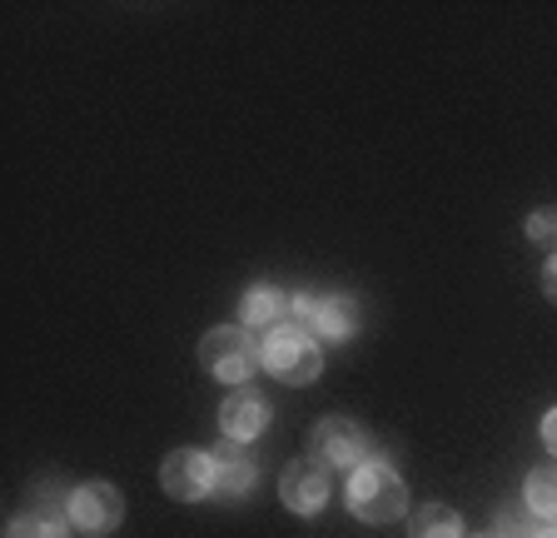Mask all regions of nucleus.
I'll return each instance as SVG.
<instances>
[{
	"label": "nucleus",
	"mask_w": 557,
	"mask_h": 538,
	"mask_svg": "<svg viewBox=\"0 0 557 538\" xmlns=\"http://www.w3.org/2000/svg\"><path fill=\"white\" fill-rule=\"evenodd\" d=\"M199 359H205V369L214 379H224V384L239 389L244 379L264 364V340H255V329H244V325H220V329H209L205 334Z\"/></svg>",
	"instance_id": "nucleus-2"
},
{
	"label": "nucleus",
	"mask_w": 557,
	"mask_h": 538,
	"mask_svg": "<svg viewBox=\"0 0 557 538\" xmlns=\"http://www.w3.org/2000/svg\"><path fill=\"white\" fill-rule=\"evenodd\" d=\"M543 294L557 305V255H547V265H543Z\"/></svg>",
	"instance_id": "nucleus-18"
},
{
	"label": "nucleus",
	"mask_w": 557,
	"mask_h": 538,
	"mask_svg": "<svg viewBox=\"0 0 557 538\" xmlns=\"http://www.w3.org/2000/svg\"><path fill=\"white\" fill-rule=\"evenodd\" d=\"M264 369L274 379H284V384H309L324 369V350H319V340H313L309 329L274 325L264 340Z\"/></svg>",
	"instance_id": "nucleus-3"
},
{
	"label": "nucleus",
	"mask_w": 557,
	"mask_h": 538,
	"mask_svg": "<svg viewBox=\"0 0 557 538\" xmlns=\"http://www.w3.org/2000/svg\"><path fill=\"white\" fill-rule=\"evenodd\" d=\"M354 325H359L354 299H348V294H324V299H319V319H313V340L344 344L348 334H354Z\"/></svg>",
	"instance_id": "nucleus-11"
},
{
	"label": "nucleus",
	"mask_w": 557,
	"mask_h": 538,
	"mask_svg": "<svg viewBox=\"0 0 557 538\" xmlns=\"http://www.w3.org/2000/svg\"><path fill=\"white\" fill-rule=\"evenodd\" d=\"M478 538H498V534H478Z\"/></svg>",
	"instance_id": "nucleus-21"
},
{
	"label": "nucleus",
	"mask_w": 557,
	"mask_h": 538,
	"mask_svg": "<svg viewBox=\"0 0 557 538\" xmlns=\"http://www.w3.org/2000/svg\"><path fill=\"white\" fill-rule=\"evenodd\" d=\"M528 240H533V245H547L557 255V210L553 205L533 210V220H528Z\"/></svg>",
	"instance_id": "nucleus-16"
},
{
	"label": "nucleus",
	"mask_w": 557,
	"mask_h": 538,
	"mask_svg": "<svg viewBox=\"0 0 557 538\" xmlns=\"http://www.w3.org/2000/svg\"><path fill=\"white\" fill-rule=\"evenodd\" d=\"M408 509V489L398 479L394 464L383 458H363L359 468H348V514L363 524H394Z\"/></svg>",
	"instance_id": "nucleus-1"
},
{
	"label": "nucleus",
	"mask_w": 557,
	"mask_h": 538,
	"mask_svg": "<svg viewBox=\"0 0 557 538\" xmlns=\"http://www.w3.org/2000/svg\"><path fill=\"white\" fill-rule=\"evenodd\" d=\"M70 509H55V503H40L35 499L25 514L11 518V534L5 538H65L70 534Z\"/></svg>",
	"instance_id": "nucleus-10"
},
{
	"label": "nucleus",
	"mask_w": 557,
	"mask_h": 538,
	"mask_svg": "<svg viewBox=\"0 0 557 538\" xmlns=\"http://www.w3.org/2000/svg\"><path fill=\"white\" fill-rule=\"evenodd\" d=\"M313 319H319V294H289V325L313 334Z\"/></svg>",
	"instance_id": "nucleus-17"
},
{
	"label": "nucleus",
	"mask_w": 557,
	"mask_h": 538,
	"mask_svg": "<svg viewBox=\"0 0 557 538\" xmlns=\"http://www.w3.org/2000/svg\"><path fill=\"white\" fill-rule=\"evenodd\" d=\"M528 514H533V509H528V499H508L498 509V528H493V534H498V538H533L537 528H533V518H528Z\"/></svg>",
	"instance_id": "nucleus-15"
},
{
	"label": "nucleus",
	"mask_w": 557,
	"mask_h": 538,
	"mask_svg": "<svg viewBox=\"0 0 557 538\" xmlns=\"http://www.w3.org/2000/svg\"><path fill=\"white\" fill-rule=\"evenodd\" d=\"M65 509H70V524L85 528V534H115L120 518H125V499H120L115 484H75L65 493Z\"/></svg>",
	"instance_id": "nucleus-5"
},
{
	"label": "nucleus",
	"mask_w": 557,
	"mask_h": 538,
	"mask_svg": "<svg viewBox=\"0 0 557 538\" xmlns=\"http://www.w3.org/2000/svg\"><path fill=\"white\" fill-rule=\"evenodd\" d=\"M533 538H557V524H543V528H537Z\"/></svg>",
	"instance_id": "nucleus-20"
},
{
	"label": "nucleus",
	"mask_w": 557,
	"mask_h": 538,
	"mask_svg": "<svg viewBox=\"0 0 557 538\" xmlns=\"http://www.w3.org/2000/svg\"><path fill=\"white\" fill-rule=\"evenodd\" d=\"M284 509L299 518H313V514H324V503H329V468L324 464H313V458H299V464L284 468Z\"/></svg>",
	"instance_id": "nucleus-8"
},
{
	"label": "nucleus",
	"mask_w": 557,
	"mask_h": 538,
	"mask_svg": "<svg viewBox=\"0 0 557 538\" xmlns=\"http://www.w3.org/2000/svg\"><path fill=\"white\" fill-rule=\"evenodd\" d=\"M543 444H547V454L557 458V409L543 414Z\"/></svg>",
	"instance_id": "nucleus-19"
},
{
	"label": "nucleus",
	"mask_w": 557,
	"mask_h": 538,
	"mask_svg": "<svg viewBox=\"0 0 557 538\" xmlns=\"http://www.w3.org/2000/svg\"><path fill=\"white\" fill-rule=\"evenodd\" d=\"M239 315H244V329H274L289 315V299H284L274 284H255V290L239 299Z\"/></svg>",
	"instance_id": "nucleus-12"
},
{
	"label": "nucleus",
	"mask_w": 557,
	"mask_h": 538,
	"mask_svg": "<svg viewBox=\"0 0 557 538\" xmlns=\"http://www.w3.org/2000/svg\"><path fill=\"white\" fill-rule=\"evenodd\" d=\"M160 484L170 499L199 503L205 493H214V454H205V449H174L160 468Z\"/></svg>",
	"instance_id": "nucleus-6"
},
{
	"label": "nucleus",
	"mask_w": 557,
	"mask_h": 538,
	"mask_svg": "<svg viewBox=\"0 0 557 538\" xmlns=\"http://www.w3.org/2000/svg\"><path fill=\"white\" fill-rule=\"evenodd\" d=\"M522 499H528V509H533L543 524H557V458L553 464H537L533 474H528Z\"/></svg>",
	"instance_id": "nucleus-13"
},
{
	"label": "nucleus",
	"mask_w": 557,
	"mask_h": 538,
	"mask_svg": "<svg viewBox=\"0 0 557 538\" xmlns=\"http://www.w3.org/2000/svg\"><path fill=\"white\" fill-rule=\"evenodd\" d=\"M309 454L324 468H359L363 454H369V433H363L354 419H344V414H329V419L313 424Z\"/></svg>",
	"instance_id": "nucleus-4"
},
{
	"label": "nucleus",
	"mask_w": 557,
	"mask_h": 538,
	"mask_svg": "<svg viewBox=\"0 0 557 538\" xmlns=\"http://www.w3.org/2000/svg\"><path fill=\"white\" fill-rule=\"evenodd\" d=\"M220 429H224V439H234V444H255L259 433L269 429V399L249 384L230 389L220 404Z\"/></svg>",
	"instance_id": "nucleus-7"
},
{
	"label": "nucleus",
	"mask_w": 557,
	"mask_h": 538,
	"mask_svg": "<svg viewBox=\"0 0 557 538\" xmlns=\"http://www.w3.org/2000/svg\"><path fill=\"white\" fill-rule=\"evenodd\" d=\"M408 534L413 538H463V518H458V509H448V503H423V509H413V518H408Z\"/></svg>",
	"instance_id": "nucleus-14"
},
{
	"label": "nucleus",
	"mask_w": 557,
	"mask_h": 538,
	"mask_svg": "<svg viewBox=\"0 0 557 538\" xmlns=\"http://www.w3.org/2000/svg\"><path fill=\"white\" fill-rule=\"evenodd\" d=\"M209 454H214V493H224V499H244V493L259 484V458L249 454V444L224 439V444L209 449Z\"/></svg>",
	"instance_id": "nucleus-9"
}]
</instances>
